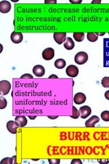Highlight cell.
<instances>
[{
    "mask_svg": "<svg viewBox=\"0 0 109 164\" xmlns=\"http://www.w3.org/2000/svg\"><path fill=\"white\" fill-rule=\"evenodd\" d=\"M89 58L88 54L85 51H80L74 56V62L79 65L84 64L87 62Z\"/></svg>",
    "mask_w": 109,
    "mask_h": 164,
    "instance_id": "obj_1",
    "label": "cell"
},
{
    "mask_svg": "<svg viewBox=\"0 0 109 164\" xmlns=\"http://www.w3.org/2000/svg\"><path fill=\"white\" fill-rule=\"evenodd\" d=\"M11 84L7 80H2L0 82V94L1 95H7L11 90Z\"/></svg>",
    "mask_w": 109,
    "mask_h": 164,
    "instance_id": "obj_2",
    "label": "cell"
},
{
    "mask_svg": "<svg viewBox=\"0 0 109 164\" xmlns=\"http://www.w3.org/2000/svg\"><path fill=\"white\" fill-rule=\"evenodd\" d=\"M66 73L68 77L73 78L78 76L79 71H78V69L76 66L70 65L66 68Z\"/></svg>",
    "mask_w": 109,
    "mask_h": 164,
    "instance_id": "obj_3",
    "label": "cell"
},
{
    "mask_svg": "<svg viewBox=\"0 0 109 164\" xmlns=\"http://www.w3.org/2000/svg\"><path fill=\"white\" fill-rule=\"evenodd\" d=\"M42 56H43V59L47 61H49L51 60H52L55 56V51L53 48L49 47L45 49L43 51L42 53Z\"/></svg>",
    "mask_w": 109,
    "mask_h": 164,
    "instance_id": "obj_4",
    "label": "cell"
},
{
    "mask_svg": "<svg viewBox=\"0 0 109 164\" xmlns=\"http://www.w3.org/2000/svg\"><path fill=\"white\" fill-rule=\"evenodd\" d=\"M66 32H55L53 34V38L58 45H61L66 40Z\"/></svg>",
    "mask_w": 109,
    "mask_h": 164,
    "instance_id": "obj_5",
    "label": "cell"
},
{
    "mask_svg": "<svg viewBox=\"0 0 109 164\" xmlns=\"http://www.w3.org/2000/svg\"><path fill=\"white\" fill-rule=\"evenodd\" d=\"M6 127L8 131L10 134H16L17 132L16 131L17 129H18V127H19V125L18 122H16V121L10 120L7 122Z\"/></svg>",
    "mask_w": 109,
    "mask_h": 164,
    "instance_id": "obj_6",
    "label": "cell"
},
{
    "mask_svg": "<svg viewBox=\"0 0 109 164\" xmlns=\"http://www.w3.org/2000/svg\"><path fill=\"white\" fill-rule=\"evenodd\" d=\"M79 113H80V116H81L83 119L87 118L88 116H89L91 113V107L87 105L82 106V107H80L79 109Z\"/></svg>",
    "mask_w": 109,
    "mask_h": 164,
    "instance_id": "obj_7",
    "label": "cell"
},
{
    "mask_svg": "<svg viewBox=\"0 0 109 164\" xmlns=\"http://www.w3.org/2000/svg\"><path fill=\"white\" fill-rule=\"evenodd\" d=\"M10 39L12 42L15 44H19L23 40V35L21 32H13L10 35Z\"/></svg>",
    "mask_w": 109,
    "mask_h": 164,
    "instance_id": "obj_8",
    "label": "cell"
},
{
    "mask_svg": "<svg viewBox=\"0 0 109 164\" xmlns=\"http://www.w3.org/2000/svg\"><path fill=\"white\" fill-rule=\"evenodd\" d=\"M12 8L11 3L8 1H0V12L3 14L8 13Z\"/></svg>",
    "mask_w": 109,
    "mask_h": 164,
    "instance_id": "obj_9",
    "label": "cell"
},
{
    "mask_svg": "<svg viewBox=\"0 0 109 164\" xmlns=\"http://www.w3.org/2000/svg\"><path fill=\"white\" fill-rule=\"evenodd\" d=\"M32 71H33V73L35 75V76L38 77V78L43 77L45 74V69L42 65L34 66Z\"/></svg>",
    "mask_w": 109,
    "mask_h": 164,
    "instance_id": "obj_10",
    "label": "cell"
},
{
    "mask_svg": "<svg viewBox=\"0 0 109 164\" xmlns=\"http://www.w3.org/2000/svg\"><path fill=\"white\" fill-rule=\"evenodd\" d=\"M86 96L84 93L82 92H78L74 96V103L77 105H81L86 101Z\"/></svg>",
    "mask_w": 109,
    "mask_h": 164,
    "instance_id": "obj_11",
    "label": "cell"
},
{
    "mask_svg": "<svg viewBox=\"0 0 109 164\" xmlns=\"http://www.w3.org/2000/svg\"><path fill=\"white\" fill-rule=\"evenodd\" d=\"M100 118L97 116H93L90 118L88 119L85 122V127H94L96 123L99 122Z\"/></svg>",
    "mask_w": 109,
    "mask_h": 164,
    "instance_id": "obj_12",
    "label": "cell"
},
{
    "mask_svg": "<svg viewBox=\"0 0 109 164\" xmlns=\"http://www.w3.org/2000/svg\"><path fill=\"white\" fill-rule=\"evenodd\" d=\"M15 121L19 123L20 127H25L27 124V119L24 116H18L15 117Z\"/></svg>",
    "mask_w": 109,
    "mask_h": 164,
    "instance_id": "obj_13",
    "label": "cell"
},
{
    "mask_svg": "<svg viewBox=\"0 0 109 164\" xmlns=\"http://www.w3.org/2000/svg\"><path fill=\"white\" fill-rule=\"evenodd\" d=\"M75 44H74V40L70 37H68L66 38V40L64 42V47L67 50H72L74 49Z\"/></svg>",
    "mask_w": 109,
    "mask_h": 164,
    "instance_id": "obj_14",
    "label": "cell"
},
{
    "mask_svg": "<svg viewBox=\"0 0 109 164\" xmlns=\"http://www.w3.org/2000/svg\"><path fill=\"white\" fill-rule=\"evenodd\" d=\"M54 65L57 69H64L65 66H66V60H64V59H62V58L57 59L55 61Z\"/></svg>",
    "mask_w": 109,
    "mask_h": 164,
    "instance_id": "obj_15",
    "label": "cell"
},
{
    "mask_svg": "<svg viewBox=\"0 0 109 164\" xmlns=\"http://www.w3.org/2000/svg\"><path fill=\"white\" fill-rule=\"evenodd\" d=\"M73 37L76 42H82L85 38V34L83 32H74Z\"/></svg>",
    "mask_w": 109,
    "mask_h": 164,
    "instance_id": "obj_16",
    "label": "cell"
},
{
    "mask_svg": "<svg viewBox=\"0 0 109 164\" xmlns=\"http://www.w3.org/2000/svg\"><path fill=\"white\" fill-rule=\"evenodd\" d=\"M87 40H89V42H92L97 41V39H98V36L95 35V33H93V32L87 33Z\"/></svg>",
    "mask_w": 109,
    "mask_h": 164,
    "instance_id": "obj_17",
    "label": "cell"
},
{
    "mask_svg": "<svg viewBox=\"0 0 109 164\" xmlns=\"http://www.w3.org/2000/svg\"><path fill=\"white\" fill-rule=\"evenodd\" d=\"M79 116H80L79 110H78L77 108L73 106V107H72V115L70 117L73 119H77Z\"/></svg>",
    "mask_w": 109,
    "mask_h": 164,
    "instance_id": "obj_18",
    "label": "cell"
},
{
    "mask_svg": "<svg viewBox=\"0 0 109 164\" xmlns=\"http://www.w3.org/2000/svg\"><path fill=\"white\" fill-rule=\"evenodd\" d=\"M101 118L105 122H109V111H104L101 113Z\"/></svg>",
    "mask_w": 109,
    "mask_h": 164,
    "instance_id": "obj_19",
    "label": "cell"
},
{
    "mask_svg": "<svg viewBox=\"0 0 109 164\" xmlns=\"http://www.w3.org/2000/svg\"><path fill=\"white\" fill-rule=\"evenodd\" d=\"M8 102L7 100L3 97V96H0V109H3L7 107Z\"/></svg>",
    "mask_w": 109,
    "mask_h": 164,
    "instance_id": "obj_20",
    "label": "cell"
},
{
    "mask_svg": "<svg viewBox=\"0 0 109 164\" xmlns=\"http://www.w3.org/2000/svg\"><path fill=\"white\" fill-rule=\"evenodd\" d=\"M101 84L104 88H109V77H104L101 81Z\"/></svg>",
    "mask_w": 109,
    "mask_h": 164,
    "instance_id": "obj_21",
    "label": "cell"
},
{
    "mask_svg": "<svg viewBox=\"0 0 109 164\" xmlns=\"http://www.w3.org/2000/svg\"><path fill=\"white\" fill-rule=\"evenodd\" d=\"M1 164H11L12 163V159L10 157H5L0 162Z\"/></svg>",
    "mask_w": 109,
    "mask_h": 164,
    "instance_id": "obj_22",
    "label": "cell"
},
{
    "mask_svg": "<svg viewBox=\"0 0 109 164\" xmlns=\"http://www.w3.org/2000/svg\"><path fill=\"white\" fill-rule=\"evenodd\" d=\"M49 162L51 164H58L60 163V159H49Z\"/></svg>",
    "mask_w": 109,
    "mask_h": 164,
    "instance_id": "obj_23",
    "label": "cell"
},
{
    "mask_svg": "<svg viewBox=\"0 0 109 164\" xmlns=\"http://www.w3.org/2000/svg\"><path fill=\"white\" fill-rule=\"evenodd\" d=\"M25 78L33 79L34 77L32 76L31 74H27V73H26V74H24V75H21V79H25Z\"/></svg>",
    "mask_w": 109,
    "mask_h": 164,
    "instance_id": "obj_24",
    "label": "cell"
},
{
    "mask_svg": "<svg viewBox=\"0 0 109 164\" xmlns=\"http://www.w3.org/2000/svg\"><path fill=\"white\" fill-rule=\"evenodd\" d=\"M71 163L72 164H82L83 163V162H82L81 160L79 159H74L71 161Z\"/></svg>",
    "mask_w": 109,
    "mask_h": 164,
    "instance_id": "obj_25",
    "label": "cell"
},
{
    "mask_svg": "<svg viewBox=\"0 0 109 164\" xmlns=\"http://www.w3.org/2000/svg\"><path fill=\"white\" fill-rule=\"evenodd\" d=\"M98 162L100 163H109V160L107 159H99Z\"/></svg>",
    "mask_w": 109,
    "mask_h": 164,
    "instance_id": "obj_26",
    "label": "cell"
},
{
    "mask_svg": "<svg viewBox=\"0 0 109 164\" xmlns=\"http://www.w3.org/2000/svg\"><path fill=\"white\" fill-rule=\"evenodd\" d=\"M82 0H79V1H74V0H70V2L72 3H82Z\"/></svg>",
    "mask_w": 109,
    "mask_h": 164,
    "instance_id": "obj_27",
    "label": "cell"
},
{
    "mask_svg": "<svg viewBox=\"0 0 109 164\" xmlns=\"http://www.w3.org/2000/svg\"><path fill=\"white\" fill-rule=\"evenodd\" d=\"M104 96L107 100H108V101H109V90H107V91L105 92Z\"/></svg>",
    "mask_w": 109,
    "mask_h": 164,
    "instance_id": "obj_28",
    "label": "cell"
},
{
    "mask_svg": "<svg viewBox=\"0 0 109 164\" xmlns=\"http://www.w3.org/2000/svg\"><path fill=\"white\" fill-rule=\"evenodd\" d=\"M95 35L97 36H104V35H105V33H104V32H100V33L95 32Z\"/></svg>",
    "mask_w": 109,
    "mask_h": 164,
    "instance_id": "obj_29",
    "label": "cell"
},
{
    "mask_svg": "<svg viewBox=\"0 0 109 164\" xmlns=\"http://www.w3.org/2000/svg\"><path fill=\"white\" fill-rule=\"evenodd\" d=\"M53 78L58 79V77H57L56 75H50V76L49 77V79H53Z\"/></svg>",
    "mask_w": 109,
    "mask_h": 164,
    "instance_id": "obj_30",
    "label": "cell"
},
{
    "mask_svg": "<svg viewBox=\"0 0 109 164\" xmlns=\"http://www.w3.org/2000/svg\"><path fill=\"white\" fill-rule=\"evenodd\" d=\"M45 3H56L57 1H45Z\"/></svg>",
    "mask_w": 109,
    "mask_h": 164,
    "instance_id": "obj_31",
    "label": "cell"
},
{
    "mask_svg": "<svg viewBox=\"0 0 109 164\" xmlns=\"http://www.w3.org/2000/svg\"><path fill=\"white\" fill-rule=\"evenodd\" d=\"M16 156H14V157H12V163H16Z\"/></svg>",
    "mask_w": 109,
    "mask_h": 164,
    "instance_id": "obj_32",
    "label": "cell"
},
{
    "mask_svg": "<svg viewBox=\"0 0 109 164\" xmlns=\"http://www.w3.org/2000/svg\"><path fill=\"white\" fill-rule=\"evenodd\" d=\"M101 1H93L91 3H100Z\"/></svg>",
    "mask_w": 109,
    "mask_h": 164,
    "instance_id": "obj_33",
    "label": "cell"
},
{
    "mask_svg": "<svg viewBox=\"0 0 109 164\" xmlns=\"http://www.w3.org/2000/svg\"><path fill=\"white\" fill-rule=\"evenodd\" d=\"M49 118H51V119H55V118H57L58 116H48Z\"/></svg>",
    "mask_w": 109,
    "mask_h": 164,
    "instance_id": "obj_34",
    "label": "cell"
},
{
    "mask_svg": "<svg viewBox=\"0 0 109 164\" xmlns=\"http://www.w3.org/2000/svg\"><path fill=\"white\" fill-rule=\"evenodd\" d=\"M29 118L30 119H35L36 118V116H33V117H32V116H29Z\"/></svg>",
    "mask_w": 109,
    "mask_h": 164,
    "instance_id": "obj_35",
    "label": "cell"
},
{
    "mask_svg": "<svg viewBox=\"0 0 109 164\" xmlns=\"http://www.w3.org/2000/svg\"><path fill=\"white\" fill-rule=\"evenodd\" d=\"M108 35H109V33H108Z\"/></svg>",
    "mask_w": 109,
    "mask_h": 164,
    "instance_id": "obj_36",
    "label": "cell"
}]
</instances>
